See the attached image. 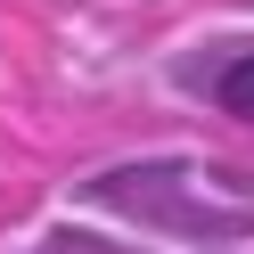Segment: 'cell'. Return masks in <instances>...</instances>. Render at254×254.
<instances>
[{"label": "cell", "instance_id": "6da1fadb", "mask_svg": "<svg viewBox=\"0 0 254 254\" xmlns=\"http://www.w3.org/2000/svg\"><path fill=\"white\" fill-rule=\"evenodd\" d=\"M172 181H189V164H172ZM90 197H99V205H123V213L156 221V230H181V238H246L254 230V197L238 181H221L213 197H197V189H156L148 164H123V172H99Z\"/></svg>", "mask_w": 254, "mask_h": 254}, {"label": "cell", "instance_id": "7a4b0ae2", "mask_svg": "<svg viewBox=\"0 0 254 254\" xmlns=\"http://www.w3.org/2000/svg\"><path fill=\"white\" fill-rule=\"evenodd\" d=\"M205 90H213L221 115H246V123H254V50H238L230 66H213V74H205Z\"/></svg>", "mask_w": 254, "mask_h": 254}]
</instances>
